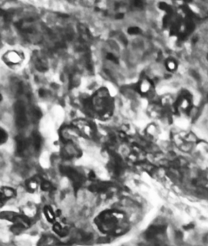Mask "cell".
Listing matches in <instances>:
<instances>
[{
    "label": "cell",
    "instance_id": "obj_22",
    "mask_svg": "<svg viewBox=\"0 0 208 246\" xmlns=\"http://www.w3.org/2000/svg\"><path fill=\"white\" fill-rule=\"evenodd\" d=\"M123 17H124V15L122 13H119V14H118V15H116V19H122V18H123Z\"/></svg>",
    "mask_w": 208,
    "mask_h": 246
},
{
    "label": "cell",
    "instance_id": "obj_8",
    "mask_svg": "<svg viewBox=\"0 0 208 246\" xmlns=\"http://www.w3.org/2000/svg\"><path fill=\"white\" fill-rule=\"evenodd\" d=\"M75 125L78 127V129L80 130V132H82L84 134H85L86 136H91L92 134L91 128H90V126H89L88 123L86 121H80L76 122Z\"/></svg>",
    "mask_w": 208,
    "mask_h": 246
},
{
    "label": "cell",
    "instance_id": "obj_21",
    "mask_svg": "<svg viewBox=\"0 0 208 246\" xmlns=\"http://www.w3.org/2000/svg\"><path fill=\"white\" fill-rule=\"evenodd\" d=\"M106 58H107V59L110 60V61H112V62H115V63H118V62H119L118 60H117V58L115 57V56L113 55L112 54H107Z\"/></svg>",
    "mask_w": 208,
    "mask_h": 246
},
{
    "label": "cell",
    "instance_id": "obj_6",
    "mask_svg": "<svg viewBox=\"0 0 208 246\" xmlns=\"http://www.w3.org/2000/svg\"><path fill=\"white\" fill-rule=\"evenodd\" d=\"M5 62L9 64H17L22 61V57L17 51H9L5 55Z\"/></svg>",
    "mask_w": 208,
    "mask_h": 246
},
{
    "label": "cell",
    "instance_id": "obj_20",
    "mask_svg": "<svg viewBox=\"0 0 208 246\" xmlns=\"http://www.w3.org/2000/svg\"><path fill=\"white\" fill-rule=\"evenodd\" d=\"M27 185H28V188L34 191V190H36V188H37V183L34 181H30L28 183Z\"/></svg>",
    "mask_w": 208,
    "mask_h": 246
},
{
    "label": "cell",
    "instance_id": "obj_12",
    "mask_svg": "<svg viewBox=\"0 0 208 246\" xmlns=\"http://www.w3.org/2000/svg\"><path fill=\"white\" fill-rule=\"evenodd\" d=\"M43 213L46 218L49 222H52L55 219V214H54L53 210L50 207H45L43 209Z\"/></svg>",
    "mask_w": 208,
    "mask_h": 246
},
{
    "label": "cell",
    "instance_id": "obj_24",
    "mask_svg": "<svg viewBox=\"0 0 208 246\" xmlns=\"http://www.w3.org/2000/svg\"><path fill=\"white\" fill-rule=\"evenodd\" d=\"M90 177H91V178H92V177H93V178H95V175H94V173H93V172L90 173Z\"/></svg>",
    "mask_w": 208,
    "mask_h": 246
},
{
    "label": "cell",
    "instance_id": "obj_4",
    "mask_svg": "<svg viewBox=\"0 0 208 246\" xmlns=\"http://www.w3.org/2000/svg\"><path fill=\"white\" fill-rule=\"evenodd\" d=\"M15 115L16 122L18 126L23 128L27 123V117H26L25 108L23 102L21 101L17 102L15 105Z\"/></svg>",
    "mask_w": 208,
    "mask_h": 246
},
{
    "label": "cell",
    "instance_id": "obj_9",
    "mask_svg": "<svg viewBox=\"0 0 208 246\" xmlns=\"http://www.w3.org/2000/svg\"><path fill=\"white\" fill-rule=\"evenodd\" d=\"M16 192L14 189L9 187H2L1 188V199L3 201L4 199H11L15 197Z\"/></svg>",
    "mask_w": 208,
    "mask_h": 246
},
{
    "label": "cell",
    "instance_id": "obj_10",
    "mask_svg": "<svg viewBox=\"0 0 208 246\" xmlns=\"http://www.w3.org/2000/svg\"><path fill=\"white\" fill-rule=\"evenodd\" d=\"M151 89V82L145 79V80H143L141 83L140 84V91L141 93L143 94H146L148 93V92L150 91Z\"/></svg>",
    "mask_w": 208,
    "mask_h": 246
},
{
    "label": "cell",
    "instance_id": "obj_5",
    "mask_svg": "<svg viewBox=\"0 0 208 246\" xmlns=\"http://www.w3.org/2000/svg\"><path fill=\"white\" fill-rule=\"evenodd\" d=\"M62 172L74 183V188H79L80 186L82 181V176L75 170L68 167H64L62 169Z\"/></svg>",
    "mask_w": 208,
    "mask_h": 246
},
{
    "label": "cell",
    "instance_id": "obj_16",
    "mask_svg": "<svg viewBox=\"0 0 208 246\" xmlns=\"http://www.w3.org/2000/svg\"><path fill=\"white\" fill-rule=\"evenodd\" d=\"M41 188L42 190L44 191H48L49 190H51L52 187H51V183H50L49 182H48V181H43V182H41Z\"/></svg>",
    "mask_w": 208,
    "mask_h": 246
},
{
    "label": "cell",
    "instance_id": "obj_14",
    "mask_svg": "<svg viewBox=\"0 0 208 246\" xmlns=\"http://www.w3.org/2000/svg\"><path fill=\"white\" fill-rule=\"evenodd\" d=\"M165 66H166L167 70L169 72H174L177 69L178 64L173 58H169L165 62Z\"/></svg>",
    "mask_w": 208,
    "mask_h": 246
},
{
    "label": "cell",
    "instance_id": "obj_18",
    "mask_svg": "<svg viewBox=\"0 0 208 246\" xmlns=\"http://www.w3.org/2000/svg\"><path fill=\"white\" fill-rule=\"evenodd\" d=\"M63 228L62 227V226L59 225V223H56L55 225H54V227H53V230L55 232L56 234H58V235H59L60 236L62 235V232H63Z\"/></svg>",
    "mask_w": 208,
    "mask_h": 246
},
{
    "label": "cell",
    "instance_id": "obj_7",
    "mask_svg": "<svg viewBox=\"0 0 208 246\" xmlns=\"http://www.w3.org/2000/svg\"><path fill=\"white\" fill-rule=\"evenodd\" d=\"M164 229L163 226H152L149 227V229L146 231L145 237L147 239H152L159 234L162 233Z\"/></svg>",
    "mask_w": 208,
    "mask_h": 246
},
{
    "label": "cell",
    "instance_id": "obj_2",
    "mask_svg": "<svg viewBox=\"0 0 208 246\" xmlns=\"http://www.w3.org/2000/svg\"><path fill=\"white\" fill-rule=\"evenodd\" d=\"M110 100L111 98L108 95V92L104 91V90L99 92L96 98H94L93 101L96 110L99 112H104V114L108 112L111 106Z\"/></svg>",
    "mask_w": 208,
    "mask_h": 246
},
{
    "label": "cell",
    "instance_id": "obj_1",
    "mask_svg": "<svg viewBox=\"0 0 208 246\" xmlns=\"http://www.w3.org/2000/svg\"><path fill=\"white\" fill-rule=\"evenodd\" d=\"M122 213L116 211H105L96 217V224L103 233H110L116 228Z\"/></svg>",
    "mask_w": 208,
    "mask_h": 246
},
{
    "label": "cell",
    "instance_id": "obj_19",
    "mask_svg": "<svg viewBox=\"0 0 208 246\" xmlns=\"http://www.w3.org/2000/svg\"><path fill=\"white\" fill-rule=\"evenodd\" d=\"M140 29L139 28L137 27H132L128 29V33L131 34V35H135V34H139L140 33Z\"/></svg>",
    "mask_w": 208,
    "mask_h": 246
},
{
    "label": "cell",
    "instance_id": "obj_13",
    "mask_svg": "<svg viewBox=\"0 0 208 246\" xmlns=\"http://www.w3.org/2000/svg\"><path fill=\"white\" fill-rule=\"evenodd\" d=\"M107 188H108V185L106 183H99L90 186V189L93 192H104L106 190Z\"/></svg>",
    "mask_w": 208,
    "mask_h": 246
},
{
    "label": "cell",
    "instance_id": "obj_15",
    "mask_svg": "<svg viewBox=\"0 0 208 246\" xmlns=\"http://www.w3.org/2000/svg\"><path fill=\"white\" fill-rule=\"evenodd\" d=\"M33 143H34V147L36 150H38L41 147V136L38 134H34L33 136Z\"/></svg>",
    "mask_w": 208,
    "mask_h": 246
},
{
    "label": "cell",
    "instance_id": "obj_3",
    "mask_svg": "<svg viewBox=\"0 0 208 246\" xmlns=\"http://www.w3.org/2000/svg\"><path fill=\"white\" fill-rule=\"evenodd\" d=\"M177 109L180 113L188 114L192 108V102L190 97L187 95V93H183L179 97L176 102Z\"/></svg>",
    "mask_w": 208,
    "mask_h": 246
},
{
    "label": "cell",
    "instance_id": "obj_23",
    "mask_svg": "<svg viewBox=\"0 0 208 246\" xmlns=\"http://www.w3.org/2000/svg\"><path fill=\"white\" fill-rule=\"evenodd\" d=\"M43 95H44V91L43 90H40V95L41 96H43Z\"/></svg>",
    "mask_w": 208,
    "mask_h": 246
},
{
    "label": "cell",
    "instance_id": "obj_11",
    "mask_svg": "<svg viewBox=\"0 0 208 246\" xmlns=\"http://www.w3.org/2000/svg\"><path fill=\"white\" fill-rule=\"evenodd\" d=\"M16 143H17V152L19 154L23 152L26 147V142L23 137L17 136L16 138Z\"/></svg>",
    "mask_w": 208,
    "mask_h": 246
},
{
    "label": "cell",
    "instance_id": "obj_17",
    "mask_svg": "<svg viewBox=\"0 0 208 246\" xmlns=\"http://www.w3.org/2000/svg\"><path fill=\"white\" fill-rule=\"evenodd\" d=\"M7 140V134L3 129H1L0 130V143L2 144H4Z\"/></svg>",
    "mask_w": 208,
    "mask_h": 246
}]
</instances>
